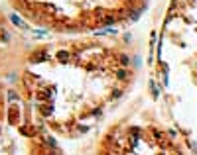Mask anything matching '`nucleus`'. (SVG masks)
<instances>
[{"instance_id":"nucleus-1","label":"nucleus","mask_w":197,"mask_h":155,"mask_svg":"<svg viewBox=\"0 0 197 155\" xmlns=\"http://www.w3.org/2000/svg\"><path fill=\"white\" fill-rule=\"evenodd\" d=\"M6 96H8L10 102H16V100H18V94L14 92V90H8V94H6Z\"/></svg>"},{"instance_id":"nucleus-2","label":"nucleus","mask_w":197,"mask_h":155,"mask_svg":"<svg viewBox=\"0 0 197 155\" xmlns=\"http://www.w3.org/2000/svg\"><path fill=\"white\" fill-rule=\"evenodd\" d=\"M12 22H14V24H16V26H20V28H22V26H24V24H22V22H20V18H18V16H16V14H12Z\"/></svg>"},{"instance_id":"nucleus-3","label":"nucleus","mask_w":197,"mask_h":155,"mask_svg":"<svg viewBox=\"0 0 197 155\" xmlns=\"http://www.w3.org/2000/svg\"><path fill=\"white\" fill-rule=\"evenodd\" d=\"M104 24H107V26H110V24H114V18H112V16H107V18H104Z\"/></svg>"},{"instance_id":"nucleus-4","label":"nucleus","mask_w":197,"mask_h":155,"mask_svg":"<svg viewBox=\"0 0 197 155\" xmlns=\"http://www.w3.org/2000/svg\"><path fill=\"white\" fill-rule=\"evenodd\" d=\"M67 57H69V55L65 53V51H61V53H59V59H61V61H65V59H67Z\"/></svg>"},{"instance_id":"nucleus-5","label":"nucleus","mask_w":197,"mask_h":155,"mask_svg":"<svg viewBox=\"0 0 197 155\" xmlns=\"http://www.w3.org/2000/svg\"><path fill=\"white\" fill-rule=\"evenodd\" d=\"M120 63H122V65H128V57H124V55H122V57H120Z\"/></svg>"},{"instance_id":"nucleus-6","label":"nucleus","mask_w":197,"mask_h":155,"mask_svg":"<svg viewBox=\"0 0 197 155\" xmlns=\"http://www.w3.org/2000/svg\"><path fill=\"white\" fill-rule=\"evenodd\" d=\"M118 79H126V71H118Z\"/></svg>"}]
</instances>
